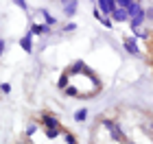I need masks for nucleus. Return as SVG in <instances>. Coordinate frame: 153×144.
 I'll return each mask as SVG.
<instances>
[{
    "label": "nucleus",
    "mask_w": 153,
    "mask_h": 144,
    "mask_svg": "<svg viewBox=\"0 0 153 144\" xmlns=\"http://www.w3.org/2000/svg\"><path fill=\"white\" fill-rule=\"evenodd\" d=\"M99 11L103 9V16L105 18H112V13L118 9V2H114V0H99Z\"/></svg>",
    "instance_id": "f257e3e1"
},
{
    "label": "nucleus",
    "mask_w": 153,
    "mask_h": 144,
    "mask_svg": "<svg viewBox=\"0 0 153 144\" xmlns=\"http://www.w3.org/2000/svg\"><path fill=\"white\" fill-rule=\"evenodd\" d=\"M103 125H105V127L109 129V133H112V140H116V142H123V140H125V133H123L120 129H118V127L114 125L112 120H103Z\"/></svg>",
    "instance_id": "f03ea898"
},
{
    "label": "nucleus",
    "mask_w": 153,
    "mask_h": 144,
    "mask_svg": "<svg viewBox=\"0 0 153 144\" xmlns=\"http://www.w3.org/2000/svg\"><path fill=\"white\" fill-rule=\"evenodd\" d=\"M42 125L46 129H59V120L53 114H42Z\"/></svg>",
    "instance_id": "7ed1b4c3"
},
{
    "label": "nucleus",
    "mask_w": 153,
    "mask_h": 144,
    "mask_svg": "<svg viewBox=\"0 0 153 144\" xmlns=\"http://www.w3.org/2000/svg\"><path fill=\"white\" fill-rule=\"evenodd\" d=\"M125 50H127L129 55H136V57L140 55V48H138V44H136L134 37H127V39H125Z\"/></svg>",
    "instance_id": "20e7f679"
},
{
    "label": "nucleus",
    "mask_w": 153,
    "mask_h": 144,
    "mask_svg": "<svg viewBox=\"0 0 153 144\" xmlns=\"http://www.w3.org/2000/svg\"><path fill=\"white\" fill-rule=\"evenodd\" d=\"M31 42H33V35H31V31H29L22 39H20V46H22L24 52H33V44H31Z\"/></svg>",
    "instance_id": "39448f33"
},
{
    "label": "nucleus",
    "mask_w": 153,
    "mask_h": 144,
    "mask_svg": "<svg viewBox=\"0 0 153 144\" xmlns=\"http://www.w3.org/2000/svg\"><path fill=\"white\" fill-rule=\"evenodd\" d=\"M112 20H114V22H125V20H131V18H129L127 9H120V7H118V9L112 13Z\"/></svg>",
    "instance_id": "423d86ee"
},
{
    "label": "nucleus",
    "mask_w": 153,
    "mask_h": 144,
    "mask_svg": "<svg viewBox=\"0 0 153 144\" xmlns=\"http://www.w3.org/2000/svg\"><path fill=\"white\" fill-rule=\"evenodd\" d=\"M142 11H144V9H142V7L138 4V2H129V7H127V13H129V18H131V20L138 18Z\"/></svg>",
    "instance_id": "0eeeda50"
},
{
    "label": "nucleus",
    "mask_w": 153,
    "mask_h": 144,
    "mask_svg": "<svg viewBox=\"0 0 153 144\" xmlns=\"http://www.w3.org/2000/svg\"><path fill=\"white\" fill-rule=\"evenodd\" d=\"M79 72H88V68H85V64H83V61H74L72 68L68 70V74L72 77V74H79Z\"/></svg>",
    "instance_id": "6e6552de"
},
{
    "label": "nucleus",
    "mask_w": 153,
    "mask_h": 144,
    "mask_svg": "<svg viewBox=\"0 0 153 144\" xmlns=\"http://www.w3.org/2000/svg\"><path fill=\"white\" fill-rule=\"evenodd\" d=\"M48 31H51L48 24H33L31 26V35H39V33H48Z\"/></svg>",
    "instance_id": "1a4fd4ad"
},
{
    "label": "nucleus",
    "mask_w": 153,
    "mask_h": 144,
    "mask_svg": "<svg viewBox=\"0 0 153 144\" xmlns=\"http://www.w3.org/2000/svg\"><path fill=\"white\" fill-rule=\"evenodd\" d=\"M88 114H90V112H88L85 107L76 109V112H74V120H76V122H85V120H88Z\"/></svg>",
    "instance_id": "9d476101"
},
{
    "label": "nucleus",
    "mask_w": 153,
    "mask_h": 144,
    "mask_svg": "<svg viewBox=\"0 0 153 144\" xmlns=\"http://www.w3.org/2000/svg\"><path fill=\"white\" fill-rule=\"evenodd\" d=\"M57 85H59V90H66V87L70 85V74H68V72H64V74H61V77H59Z\"/></svg>",
    "instance_id": "9b49d317"
},
{
    "label": "nucleus",
    "mask_w": 153,
    "mask_h": 144,
    "mask_svg": "<svg viewBox=\"0 0 153 144\" xmlns=\"http://www.w3.org/2000/svg\"><path fill=\"white\" fill-rule=\"evenodd\" d=\"M64 13H66V16H74V13H76V2H74V0L64 2Z\"/></svg>",
    "instance_id": "f8f14e48"
},
{
    "label": "nucleus",
    "mask_w": 153,
    "mask_h": 144,
    "mask_svg": "<svg viewBox=\"0 0 153 144\" xmlns=\"http://www.w3.org/2000/svg\"><path fill=\"white\" fill-rule=\"evenodd\" d=\"M64 92H66V96H72V98H83V96H81V92L76 90L74 85H68V87H66Z\"/></svg>",
    "instance_id": "ddd939ff"
},
{
    "label": "nucleus",
    "mask_w": 153,
    "mask_h": 144,
    "mask_svg": "<svg viewBox=\"0 0 153 144\" xmlns=\"http://www.w3.org/2000/svg\"><path fill=\"white\" fill-rule=\"evenodd\" d=\"M42 16H44V20H46V24H48V26H55V24H57V20H55V18H53V16H51V13H48L46 9L42 11Z\"/></svg>",
    "instance_id": "4468645a"
},
{
    "label": "nucleus",
    "mask_w": 153,
    "mask_h": 144,
    "mask_svg": "<svg viewBox=\"0 0 153 144\" xmlns=\"http://www.w3.org/2000/svg\"><path fill=\"white\" fill-rule=\"evenodd\" d=\"M44 133H46V138H48V140H55V138H57V135H59L61 131H59V129H46Z\"/></svg>",
    "instance_id": "2eb2a0df"
},
{
    "label": "nucleus",
    "mask_w": 153,
    "mask_h": 144,
    "mask_svg": "<svg viewBox=\"0 0 153 144\" xmlns=\"http://www.w3.org/2000/svg\"><path fill=\"white\" fill-rule=\"evenodd\" d=\"M35 133H37V125H35V122H31V125L26 127V135H29V138H33Z\"/></svg>",
    "instance_id": "dca6fc26"
},
{
    "label": "nucleus",
    "mask_w": 153,
    "mask_h": 144,
    "mask_svg": "<svg viewBox=\"0 0 153 144\" xmlns=\"http://www.w3.org/2000/svg\"><path fill=\"white\" fill-rule=\"evenodd\" d=\"M64 140H66V144H76L74 133H64Z\"/></svg>",
    "instance_id": "f3484780"
},
{
    "label": "nucleus",
    "mask_w": 153,
    "mask_h": 144,
    "mask_svg": "<svg viewBox=\"0 0 153 144\" xmlns=\"http://www.w3.org/2000/svg\"><path fill=\"white\" fill-rule=\"evenodd\" d=\"M105 29H114V20L112 18H103V22H101Z\"/></svg>",
    "instance_id": "a211bd4d"
},
{
    "label": "nucleus",
    "mask_w": 153,
    "mask_h": 144,
    "mask_svg": "<svg viewBox=\"0 0 153 144\" xmlns=\"http://www.w3.org/2000/svg\"><path fill=\"white\" fill-rule=\"evenodd\" d=\"M74 29H76V24H74V22H68V24L64 26V31H66V33H72Z\"/></svg>",
    "instance_id": "6ab92c4d"
},
{
    "label": "nucleus",
    "mask_w": 153,
    "mask_h": 144,
    "mask_svg": "<svg viewBox=\"0 0 153 144\" xmlns=\"http://www.w3.org/2000/svg\"><path fill=\"white\" fill-rule=\"evenodd\" d=\"M0 90H2V94H9L11 92V85L9 83H2V85H0Z\"/></svg>",
    "instance_id": "aec40b11"
},
{
    "label": "nucleus",
    "mask_w": 153,
    "mask_h": 144,
    "mask_svg": "<svg viewBox=\"0 0 153 144\" xmlns=\"http://www.w3.org/2000/svg\"><path fill=\"white\" fill-rule=\"evenodd\" d=\"M16 4L20 7V9H26V2H24V0H16Z\"/></svg>",
    "instance_id": "412c9836"
},
{
    "label": "nucleus",
    "mask_w": 153,
    "mask_h": 144,
    "mask_svg": "<svg viewBox=\"0 0 153 144\" xmlns=\"http://www.w3.org/2000/svg\"><path fill=\"white\" fill-rule=\"evenodd\" d=\"M147 18H149V20H153V7H151V9H147Z\"/></svg>",
    "instance_id": "4be33fe9"
}]
</instances>
